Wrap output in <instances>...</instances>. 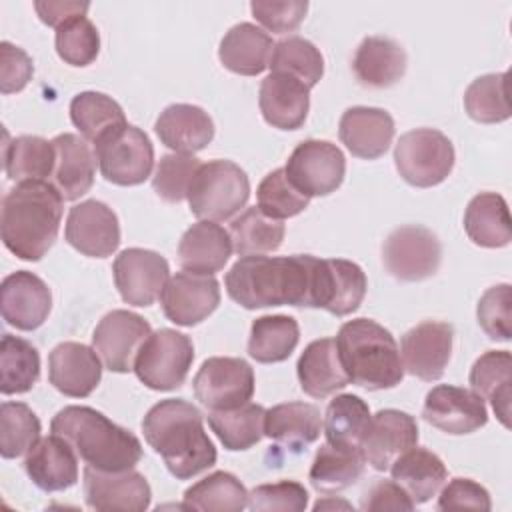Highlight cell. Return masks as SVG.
I'll return each instance as SVG.
<instances>
[{
	"label": "cell",
	"mask_w": 512,
	"mask_h": 512,
	"mask_svg": "<svg viewBox=\"0 0 512 512\" xmlns=\"http://www.w3.org/2000/svg\"><path fill=\"white\" fill-rule=\"evenodd\" d=\"M316 256H242L228 270V296L246 310L268 306L312 308Z\"/></svg>",
	"instance_id": "6da1fadb"
},
{
	"label": "cell",
	"mask_w": 512,
	"mask_h": 512,
	"mask_svg": "<svg viewBox=\"0 0 512 512\" xmlns=\"http://www.w3.org/2000/svg\"><path fill=\"white\" fill-rule=\"evenodd\" d=\"M142 432L178 480H190L216 464V448L204 430L202 412L184 398L156 402L142 420Z\"/></svg>",
	"instance_id": "7a4b0ae2"
},
{
	"label": "cell",
	"mask_w": 512,
	"mask_h": 512,
	"mask_svg": "<svg viewBox=\"0 0 512 512\" xmlns=\"http://www.w3.org/2000/svg\"><path fill=\"white\" fill-rule=\"evenodd\" d=\"M64 198L48 180L18 182L2 200V242L20 260L38 262L52 248Z\"/></svg>",
	"instance_id": "3957f363"
},
{
	"label": "cell",
	"mask_w": 512,
	"mask_h": 512,
	"mask_svg": "<svg viewBox=\"0 0 512 512\" xmlns=\"http://www.w3.org/2000/svg\"><path fill=\"white\" fill-rule=\"evenodd\" d=\"M50 432L64 438L78 458L96 470H130L142 458L140 440L90 406H64L52 418Z\"/></svg>",
	"instance_id": "277c9868"
},
{
	"label": "cell",
	"mask_w": 512,
	"mask_h": 512,
	"mask_svg": "<svg viewBox=\"0 0 512 512\" xmlns=\"http://www.w3.org/2000/svg\"><path fill=\"white\" fill-rule=\"evenodd\" d=\"M348 380L366 390L394 388L404 378L398 344L390 330L370 318L348 320L334 338Z\"/></svg>",
	"instance_id": "5b68a950"
},
{
	"label": "cell",
	"mask_w": 512,
	"mask_h": 512,
	"mask_svg": "<svg viewBox=\"0 0 512 512\" xmlns=\"http://www.w3.org/2000/svg\"><path fill=\"white\" fill-rule=\"evenodd\" d=\"M250 198L246 172L230 160H208L196 170L188 188L190 212L200 220L224 222L234 218Z\"/></svg>",
	"instance_id": "8992f818"
},
{
	"label": "cell",
	"mask_w": 512,
	"mask_h": 512,
	"mask_svg": "<svg viewBox=\"0 0 512 512\" xmlns=\"http://www.w3.org/2000/svg\"><path fill=\"white\" fill-rule=\"evenodd\" d=\"M454 146L436 128L404 132L394 146V164L404 182L416 188H432L444 182L454 168Z\"/></svg>",
	"instance_id": "52a82bcc"
},
{
	"label": "cell",
	"mask_w": 512,
	"mask_h": 512,
	"mask_svg": "<svg viewBox=\"0 0 512 512\" xmlns=\"http://www.w3.org/2000/svg\"><path fill=\"white\" fill-rule=\"evenodd\" d=\"M192 362L194 344L190 336L172 328H160L140 346L134 360V372L150 390L168 392L184 384Z\"/></svg>",
	"instance_id": "ba28073f"
},
{
	"label": "cell",
	"mask_w": 512,
	"mask_h": 512,
	"mask_svg": "<svg viewBox=\"0 0 512 512\" xmlns=\"http://www.w3.org/2000/svg\"><path fill=\"white\" fill-rule=\"evenodd\" d=\"M102 176L118 186L142 184L154 166V146L144 130L126 124L94 144Z\"/></svg>",
	"instance_id": "9c48e42d"
},
{
	"label": "cell",
	"mask_w": 512,
	"mask_h": 512,
	"mask_svg": "<svg viewBox=\"0 0 512 512\" xmlns=\"http://www.w3.org/2000/svg\"><path fill=\"white\" fill-rule=\"evenodd\" d=\"M382 262L390 276L402 282H420L434 276L442 262L438 236L418 224L394 228L382 244Z\"/></svg>",
	"instance_id": "30bf717a"
},
{
	"label": "cell",
	"mask_w": 512,
	"mask_h": 512,
	"mask_svg": "<svg viewBox=\"0 0 512 512\" xmlns=\"http://www.w3.org/2000/svg\"><path fill=\"white\" fill-rule=\"evenodd\" d=\"M284 172L304 196H328L344 182L346 158L336 144L310 138L292 150Z\"/></svg>",
	"instance_id": "8fae6325"
},
{
	"label": "cell",
	"mask_w": 512,
	"mask_h": 512,
	"mask_svg": "<svg viewBox=\"0 0 512 512\" xmlns=\"http://www.w3.org/2000/svg\"><path fill=\"white\" fill-rule=\"evenodd\" d=\"M192 390L208 410H230L250 402L254 394V370L242 358L212 356L198 368Z\"/></svg>",
	"instance_id": "7c38bea8"
},
{
	"label": "cell",
	"mask_w": 512,
	"mask_h": 512,
	"mask_svg": "<svg viewBox=\"0 0 512 512\" xmlns=\"http://www.w3.org/2000/svg\"><path fill=\"white\" fill-rule=\"evenodd\" d=\"M368 280L364 270L344 258H316L312 280V308L334 316H348L362 304Z\"/></svg>",
	"instance_id": "4fadbf2b"
},
{
	"label": "cell",
	"mask_w": 512,
	"mask_h": 512,
	"mask_svg": "<svg viewBox=\"0 0 512 512\" xmlns=\"http://www.w3.org/2000/svg\"><path fill=\"white\" fill-rule=\"evenodd\" d=\"M152 334L150 324L136 312L112 310L96 324L92 334V348L110 372L126 374L134 370V360Z\"/></svg>",
	"instance_id": "5bb4252c"
},
{
	"label": "cell",
	"mask_w": 512,
	"mask_h": 512,
	"mask_svg": "<svg viewBox=\"0 0 512 512\" xmlns=\"http://www.w3.org/2000/svg\"><path fill=\"white\" fill-rule=\"evenodd\" d=\"M114 284L130 306H152L168 282V262L154 250L126 248L112 264Z\"/></svg>",
	"instance_id": "9a60e30c"
},
{
	"label": "cell",
	"mask_w": 512,
	"mask_h": 512,
	"mask_svg": "<svg viewBox=\"0 0 512 512\" xmlns=\"http://www.w3.org/2000/svg\"><path fill=\"white\" fill-rule=\"evenodd\" d=\"M64 236L66 242L84 256H112L120 246L118 216L100 200H84L70 208Z\"/></svg>",
	"instance_id": "2e32d148"
},
{
	"label": "cell",
	"mask_w": 512,
	"mask_h": 512,
	"mask_svg": "<svg viewBox=\"0 0 512 512\" xmlns=\"http://www.w3.org/2000/svg\"><path fill=\"white\" fill-rule=\"evenodd\" d=\"M454 328L448 322L424 320L400 340V358L408 374L432 382L442 378L452 354Z\"/></svg>",
	"instance_id": "e0dca14e"
},
{
	"label": "cell",
	"mask_w": 512,
	"mask_h": 512,
	"mask_svg": "<svg viewBox=\"0 0 512 512\" xmlns=\"http://www.w3.org/2000/svg\"><path fill=\"white\" fill-rule=\"evenodd\" d=\"M160 304L164 316L178 326H196L220 304V284L210 274L176 272L168 278Z\"/></svg>",
	"instance_id": "ac0fdd59"
},
{
	"label": "cell",
	"mask_w": 512,
	"mask_h": 512,
	"mask_svg": "<svg viewBox=\"0 0 512 512\" xmlns=\"http://www.w3.org/2000/svg\"><path fill=\"white\" fill-rule=\"evenodd\" d=\"M84 500L100 512H144L150 506L152 490L144 474L130 470L104 472L92 466L84 468Z\"/></svg>",
	"instance_id": "d6986e66"
},
{
	"label": "cell",
	"mask_w": 512,
	"mask_h": 512,
	"mask_svg": "<svg viewBox=\"0 0 512 512\" xmlns=\"http://www.w3.org/2000/svg\"><path fill=\"white\" fill-rule=\"evenodd\" d=\"M422 418L446 434L462 436L486 426L488 410L474 390L440 384L426 394Z\"/></svg>",
	"instance_id": "ffe728a7"
},
{
	"label": "cell",
	"mask_w": 512,
	"mask_h": 512,
	"mask_svg": "<svg viewBox=\"0 0 512 512\" xmlns=\"http://www.w3.org/2000/svg\"><path fill=\"white\" fill-rule=\"evenodd\" d=\"M418 444V424L408 412L384 408L370 416L368 428L360 442L366 464L384 472L406 450Z\"/></svg>",
	"instance_id": "44dd1931"
},
{
	"label": "cell",
	"mask_w": 512,
	"mask_h": 512,
	"mask_svg": "<svg viewBox=\"0 0 512 512\" xmlns=\"http://www.w3.org/2000/svg\"><path fill=\"white\" fill-rule=\"evenodd\" d=\"M0 310L6 324L16 330H36L52 310V292L40 276L28 270H16L2 280Z\"/></svg>",
	"instance_id": "7402d4cb"
},
{
	"label": "cell",
	"mask_w": 512,
	"mask_h": 512,
	"mask_svg": "<svg viewBox=\"0 0 512 512\" xmlns=\"http://www.w3.org/2000/svg\"><path fill=\"white\" fill-rule=\"evenodd\" d=\"M102 378V360L80 342H60L48 356V380L64 396L86 398Z\"/></svg>",
	"instance_id": "603a6c76"
},
{
	"label": "cell",
	"mask_w": 512,
	"mask_h": 512,
	"mask_svg": "<svg viewBox=\"0 0 512 512\" xmlns=\"http://www.w3.org/2000/svg\"><path fill=\"white\" fill-rule=\"evenodd\" d=\"M338 136L352 156L376 160L392 144L394 118L382 108L352 106L340 116Z\"/></svg>",
	"instance_id": "cb8c5ba5"
},
{
	"label": "cell",
	"mask_w": 512,
	"mask_h": 512,
	"mask_svg": "<svg viewBox=\"0 0 512 512\" xmlns=\"http://www.w3.org/2000/svg\"><path fill=\"white\" fill-rule=\"evenodd\" d=\"M258 106L270 126L278 130H298L310 110V88L294 76L270 72L260 84Z\"/></svg>",
	"instance_id": "d4e9b609"
},
{
	"label": "cell",
	"mask_w": 512,
	"mask_h": 512,
	"mask_svg": "<svg viewBox=\"0 0 512 512\" xmlns=\"http://www.w3.org/2000/svg\"><path fill=\"white\" fill-rule=\"evenodd\" d=\"M32 484L44 492H60L78 482V454L60 436L40 438L24 458Z\"/></svg>",
	"instance_id": "484cf974"
},
{
	"label": "cell",
	"mask_w": 512,
	"mask_h": 512,
	"mask_svg": "<svg viewBox=\"0 0 512 512\" xmlns=\"http://www.w3.org/2000/svg\"><path fill=\"white\" fill-rule=\"evenodd\" d=\"M160 142L176 154H194L204 150L214 138V122L210 114L196 104H170L166 106L156 124Z\"/></svg>",
	"instance_id": "4316f807"
},
{
	"label": "cell",
	"mask_w": 512,
	"mask_h": 512,
	"mask_svg": "<svg viewBox=\"0 0 512 512\" xmlns=\"http://www.w3.org/2000/svg\"><path fill=\"white\" fill-rule=\"evenodd\" d=\"M230 232L210 220L192 224L178 242V264L186 272L216 274L232 254Z\"/></svg>",
	"instance_id": "83f0119b"
},
{
	"label": "cell",
	"mask_w": 512,
	"mask_h": 512,
	"mask_svg": "<svg viewBox=\"0 0 512 512\" xmlns=\"http://www.w3.org/2000/svg\"><path fill=\"white\" fill-rule=\"evenodd\" d=\"M52 144L56 150L52 184L58 188L64 200H78L94 184L96 154L84 138L70 132L58 134Z\"/></svg>",
	"instance_id": "f1b7e54d"
},
{
	"label": "cell",
	"mask_w": 512,
	"mask_h": 512,
	"mask_svg": "<svg viewBox=\"0 0 512 512\" xmlns=\"http://www.w3.org/2000/svg\"><path fill=\"white\" fill-rule=\"evenodd\" d=\"M274 42L268 32L252 22L234 24L220 40L218 58L222 66L240 76L262 74L272 60Z\"/></svg>",
	"instance_id": "f546056e"
},
{
	"label": "cell",
	"mask_w": 512,
	"mask_h": 512,
	"mask_svg": "<svg viewBox=\"0 0 512 512\" xmlns=\"http://www.w3.org/2000/svg\"><path fill=\"white\" fill-rule=\"evenodd\" d=\"M300 388L312 398H326L350 384L334 338L312 340L296 362Z\"/></svg>",
	"instance_id": "4dcf8cb0"
},
{
	"label": "cell",
	"mask_w": 512,
	"mask_h": 512,
	"mask_svg": "<svg viewBox=\"0 0 512 512\" xmlns=\"http://www.w3.org/2000/svg\"><path fill=\"white\" fill-rule=\"evenodd\" d=\"M406 50L388 36H366L352 58L356 80L368 88H388L406 72Z\"/></svg>",
	"instance_id": "1f68e13d"
},
{
	"label": "cell",
	"mask_w": 512,
	"mask_h": 512,
	"mask_svg": "<svg viewBox=\"0 0 512 512\" xmlns=\"http://www.w3.org/2000/svg\"><path fill=\"white\" fill-rule=\"evenodd\" d=\"M320 432L322 416L310 402H282L264 414V436L292 452H302L320 438Z\"/></svg>",
	"instance_id": "d6a6232c"
},
{
	"label": "cell",
	"mask_w": 512,
	"mask_h": 512,
	"mask_svg": "<svg viewBox=\"0 0 512 512\" xmlns=\"http://www.w3.org/2000/svg\"><path fill=\"white\" fill-rule=\"evenodd\" d=\"M390 472L392 480L410 496L414 506L436 496L448 478V470L440 456L418 446L400 454L392 462Z\"/></svg>",
	"instance_id": "836d02e7"
},
{
	"label": "cell",
	"mask_w": 512,
	"mask_h": 512,
	"mask_svg": "<svg viewBox=\"0 0 512 512\" xmlns=\"http://www.w3.org/2000/svg\"><path fill=\"white\" fill-rule=\"evenodd\" d=\"M472 390L492 404L502 426L510 428V398H512V356L508 350H488L470 368L468 376Z\"/></svg>",
	"instance_id": "e575fe53"
},
{
	"label": "cell",
	"mask_w": 512,
	"mask_h": 512,
	"mask_svg": "<svg viewBox=\"0 0 512 512\" xmlns=\"http://www.w3.org/2000/svg\"><path fill=\"white\" fill-rule=\"evenodd\" d=\"M468 238L482 248H502L512 240L510 214L506 200L496 192L476 194L464 212Z\"/></svg>",
	"instance_id": "d590c367"
},
{
	"label": "cell",
	"mask_w": 512,
	"mask_h": 512,
	"mask_svg": "<svg viewBox=\"0 0 512 512\" xmlns=\"http://www.w3.org/2000/svg\"><path fill=\"white\" fill-rule=\"evenodd\" d=\"M366 460L360 448H336L328 442L316 450L310 466V484L322 494H334L356 484L364 474Z\"/></svg>",
	"instance_id": "8d00e7d4"
},
{
	"label": "cell",
	"mask_w": 512,
	"mask_h": 512,
	"mask_svg": "<svg viewBox=\"0 0 512 512\" xmlns=\"http://www.w3.org/2000/svg\"><path fill=\"white\" fill-rule=\"evenodd\" d=\"M70 120L82 138L92 144L128 124L122 106L112 96L96 90H86L72 98Z\"/></svg>",
	"instance_id": "74e56055"
},
{
	"label": "cell",
	"mask_w": 512,
	"mask_h": 512,
	"mask_svg": "<svg viewBox=\"0 0 512 512\" xmlns=\"http://www.w3.org/2000/svg\"><path fill=\"white\" fill-rule=\"evenodd\" d=\"M4 172L10 180L28 182V180H48L54 174L56 150L52 140L40 136H18L4 144Z\"/></svg>",
	"instance_id": "f35d334b"
},
{
	"label": "cell",
	"mask_w": 512,
	"mask_h": 512,
	"mask_svg": "<svg viewBox=\"0 0 512 512\" xmlns=\"http://www.w3.org/2000/svg\"><path fill=\"white\" fill-rule=\"evenodd\" d=\"M300 340L296 318L286 314H268L252 322L248 338V354L260 364H276L288 360Z\"/></svg>",
	"instance_id": "ab89813d"
},
{
	"label": "cell",
	"mask_w": 512,
	"mask_h": 512,
	"mask_svg": "<svg viewBox=\"0 0 512 512\" xmlns=\"http://www.w3.org/2000/svg\"><path fill=\"white\" fill-rule=\"evenodd\" d=\"M264 406L246 402L230 410H208V426L226 450H248L264 436Z\"/></svg>",
	"instance_id": "60d3db41"
},
{
	"label": "cell",
	"mask_w": 512,
	"mask_h": 512,
	"mask_svg": "<svg viewBox=\"0 0 512 512\" xmlns=\"http://www.w3.org/2000/svg\"><path fill=\"white\" fill-rule=\"evenodd\" d=\"M286 228L282 220L266 216L258 206L246 208L230 222L234 252L242 256H262L282 246Z\"/></svg>",
	"instance_id": "b9f144b4"
},
{
	"label": "cell",
	"mask_w": 512,
	"mask_h": 512,
	"mask_svg": "<svg viewBox=\"0 0 512 512\" xmlns=\"http://www.w3.org/2000/svg\"><path fill=\"white\" fill-rule=\"evenodd\" d=\"M248 506L244 484L230 472L218 470L184 490L182 508L186 510H218L240 512Z\"/></svg>",
	"instance_id": "7bdbcfd3"
},
{
	"label": "cell",
	"mask_w": 512,
	"mask_h": 512,
	"mask_svg": "<svg viewBox=\"0 0 512 512\" xmlns=\"http://www.w3.org/2000/svg\"><path fill=\"white\" fill-rule=\"evenodd\" d=\"M370 416L368 404L356 394L332 398L324 414L326 442L336 448H360Z\"/></svg>",
	"instance_id": "ee69618b"
},
{
	"label": "cell",
	"mask_w": 512,
	"mask_h": 512,
	"mask_svg": "<svg viewBox=\"0 0 512 512\" xmlns=\"http://www.w3.org/2000/svg\"><path fill=\"white\" fill-rule=\"evenodd\" d=\"M40 378V354L24 338L2 334L0 340V392L24 394Z\"/></svg>",
	"instance_id": "f6af8a7d"
},
{
	"label": "cell",
	"mask_w": 512,
	"mask_h": 512,
	"mask_svg": "<svg viewBox=\"0 0 512 512\" xmlns=\"http://www.w3.org/2000/svg\"><path fill=\"white\" fill-rule=\"evenodd\" d=\"M506 72L484 74L470 82L464 92L466 114L480 124H498L510 118Z\"/></svg>",
	"instance_id": "bcb514c9"
},
{
	"label": "cell",
	"mask_w": 512,
	"mask_h": 512,
	"mask_svg": "<svg viewBox=\"0 0 512 512\" xmlns=\"http://www.w3.org/2000/svg\"><path fill=\"white\" fill-rule=\"evenodd\" d=\"M270 68L298 78L306 88H314L324 74V56L310 40L288 36L274 46Z\"/></svg>",
	"instance_id": "7dc6e473"
},
{
	"label": "cell",
	"mask_w": 512,
	"mask_h": 512,
	"mask_svg": "<svg viewBox=\"0 0 512 512\" xmlns=\"http://www.w3.org/2000/svg\"><path fill=\"white\" fill-rule=\"evenodd\" d=\"M40 420L24 402H2L0 406V454L18 458L40 440Z\"/></svg>",
	"instance_id": "c3c4849f"
},
{
	"label": "cell",
	"mask_w": 512,
	"mask_h": 512,
	"mask_svg": "<svg viewBox=\"0 0 512 512\" xmlns=\"http://www.w3.org/2000/svg\"><path fill=\"white\" fill-rule=\"evenodd\" d=\"M258 208L276 220L292 218L304 212L310 204V198L296 190V186L288 180L284 168H276L268 172L256 190Z\"/></svg>",
	"instance_id": "681fc988"
},
{
	"label": "cell",
	"mask_w": 512,
	"mask_h": 512,
	"mask_svg": "<svg viewBox=\"0 0 512 512\" xmlns=\"http://www.w3.org/2000/svg\"><path fill=\"white\" fill-rule=\"evenodd\" d=\"M56 52L70 66H88L100 52L98 28L86 16H76L56 28Z\"/></svg>",
	"instance_id": "f907efd6"
},
{
	"label": "cell",
	"mask_w": 512,
	"mask_h": 512,
	"mask_svg": "<svg viewBox=\"0 0 512 512\" xmlns=\"http://www.w3.org/2000/svg\"><path fill=\"white\" fill-rule=\"evenodd\" d=\"M200 164L194 154H164L152 176L154 192L166 202L186 200L190 182Z\"/></svg>",
	"instance_id": "816d5d0a"
},
{
	"label": "cell",
	"mask_w": 512,
	"mask_h": 512,
	"mask_svg": "<svg viewBox=\"0 0 512 512\" xmlns=\"http://www.w3.org/2000/svg\"><path fill=\"white\" fill-rule=\"evenodd\" d=\"M480 328L490 340L508 342L512 336V288L510 284H496L488 288L476 306Z\"/></svg>",
	"instance_id": "f5cc1de1"
},
{
	"label": "cell",
	"mask_w": 512,
	"mask_h": 512,
	"mask_svg": "<svg viewBox=\"0 0 512 512\" xmlns=\"http://www.w3.org/2000/svg\"><path fill=\"white\" fill-rule=\"evenodd\" d=\"M308 506V492L296 480L260 484L248 494V508L254 512H302Z\"/></svg>",
	"instance_id": "db71d44e"
},
{
	"label": "cell",
	"mask_w": 512,
	"mask_h": 512,
	"mask_svg": "<svg viewBox=\"0 0 512 512\" xmlns=\"http://www.w3.org/2000/svg\"><path fill=\"white\" fill-rule=\"evenodd\" d=\"M252 16L274 34L294 32L308 10L306 0H252Z\"/></svg>",
	"instance_id": "11a10c76"
},
{
	"label": "cell",
	"mask_w": 512,
	"mask_h": 512,
	"mask_svg": "<svg viewBox=\"0 0 512 512\" xmlns=\"http://www.w3.org/2000/svg\"><path fill=\"white\" fill-rule=\"evenodd\" d=\"M438 510H490V494L484 486L470 478H452L438 496Z\"/></svg>",
	"instance_id": "9f6ffc18"
},
{
	"label": "cell",
	"mask_w": 512,
	"mask_h": 512,
	"mask_svg": "<svg viewBox=\"0 0 512 512\" xmlns=\"http://www.w3.org/2000/svg\"><path fill=\"white\" fill-rule=\"evenodd\" d=\"M34 74L32 58L20 48L4 40L0 44V90L2 94L20 92Z\"/></svg>",
	"instance_id": "6f0895ef"
},
{
	"label": "cell",
	"mask_w": 512,
	"mask_h": 512,
	"mask_svg": "<svg viewBox=\"0 0 512 512\" xmlns=\"http://www.w3.org/2000/svg\"><path fill=\"white\" fill-rule=\"evenodd\" d=\"M362 510H412L414 502L394 480H376L360 502Z\"/></svg>",
	"instance_id": "680465c9"
},
{
	"label": "cell",
	"mask_w": 512,
	"mask_h": 512,
	"mask_svg": "<svg viewBox=\"0 0 512 512\" xmlns=\"http://www.w3.org/2000/svg\"><path fill=\"white\" fill-rule=\"evenodd\" d=\"M90 4L88 2H72V0H64V2H34V10L38 12L40 20L52 28L62 26L64 22L76 18V16H86Z\"/></svg>",
	"instance_id": "91938a15"
},
{
	"label": "cell",
	"mask_w": 512,
	"mask_h": 512,
	"mask_svg": "<svg viewBox=\"0 0 512 512\" xmlns=\"http://www.w3.org/2000/svg\"><path fill=\"white\" fill-rule=\"evenodd\" d=\"M324 508H346V510H350L352 506L348 504V502H340V500H318L316 504H314V510H324Z\"/></svg>",
	"instance_id": "94428289"
}]
</instances>
